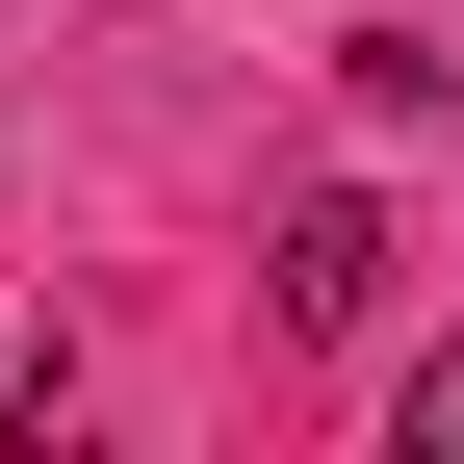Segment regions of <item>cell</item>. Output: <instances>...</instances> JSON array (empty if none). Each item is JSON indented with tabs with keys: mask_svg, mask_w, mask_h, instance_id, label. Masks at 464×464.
<instances>
[{
	"mask_svg": "<svg viewBox=\"0 0 464 464\" xmlns=\"http://www.w3.org/2000/svg\"><path fill=\"white\" fill-rule=\"evenodd\" d=\"M284 310H310V335H362V310H387V207H362V181L284 207Z\"/></svg>",
	"mask_w": 464,
	"mask_h": 464,
	"instance_id": "obj_1",
	"label": "cell"
},
{
	"mask_svg": "<svg viewBox=\"0 0 464 464\" xmlns=\"http://www.w3.org/2000/svg\"><path fill=\"white\" fill-rule=\"evenodd\" d=\"M387 439H413V464H464V362H413V387H387Z\"/></svg>",
	"mask_w": 464,
	"mask_h": 464,
	"instance_id": "obj_2",
	"label": "cell"
}]
</instances>
